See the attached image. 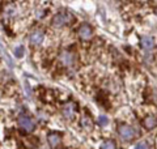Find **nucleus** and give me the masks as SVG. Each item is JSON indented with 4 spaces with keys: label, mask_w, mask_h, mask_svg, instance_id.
I'll return each mask as SVG.
<instances>
[{
    "label": "nucleus",
    "mask_w": 157,
    "mask_h": 149,
    "mask_svg": "<svg viewBox=\"0 0 157 149\" xmlns=\"http://www.w3.org/2000/svg\"><path fill=\"white\" fill-rule=\"evenodd\" d=\"M72 20H73V17L71 16L70 13L60 12V13H56L55 16H54L52 21H51V25L54 28H62V26H64V25L70 24Z\"/></svg>",
    "instance_id": "1"
},
{
    "label": "nucleus",
    "mask_w": 157,
    "mask_h": 149,
    "mask_svg": "<svg viewBox=\"0 0 157 149\" xmlns=\"http://www.w3.org/2000/svg\"><path fill=\"white\" fill-rule=\"evenodd\" d=\"M18 126L22 128V130H25L26 132H32L34 131V128H36V123L32 120V118H29L28 115H20L18 117Z\"/></svg>",
    "instance_id": "2"
},
{
    "label": "nucleus",
    "mask_w": 157,
    "mask_h": 149,
    "mask_svg": "<svg viewBox=\"0 0 157 149\" xmlns=\"http://www.w3.org/2000/svg\"><path fill=\"white\" fill-rule=\"evenodd\" d=\"M118 133L123 140H131V139L135 137V130L132 127L127 126V124H121L118 127Z\"/></svg>",
    "instance_id": "3"
},
{
    "label": "nucleus",
    "mask_w": 157,
    "mask_h": 149,
    "mask_svg": "<svg viewBox=\"0 0 157 149\" xmlns=\"http://www.w3.org/2000/svg\"><path fill=\"white\" fill-rule=\"evenodd\" d=\"M92 28H90V25H88V24H82L80 29H78V36H80L81 39H84V41H89V39L92 38Z\"/></svg>",
    "instance_id": "4"
},
{
    "label": "nucleus",
    "mask_w": 157,
    "mask_h": 149,
    "mask_svg": "<svg viewBox=\"0 0 157 149\" xmlns=\"http://www.w3.org/2000/svg\"><path fill=\"white\" fill-rule=\"evenodd\" d=\"M47 141H48V144H50V147H51L52 149H55V148L59 145V144H60L62 137H60V135H59V133L51 132V133H48V135H47Z\"/></svg>",
    "instance_id": "5"
},
{
    "label": "nucleus",
    "mask_w": 157,
    "mask_h": 149,
    "mask_svg": "<svg viewBox=\"0 0 157 149\" xmlns=\"http://www.w3.org/2000/svg\"><path fill=\"white\" fill-rule=\"evenodd\" d=\"M60 62L64 64V66H72L73 64V62H75V58H73V55H72V52H70V51H63L62 54H60Z\"/></svg>",
    "instance_id": "6"
},
{
    "label": "nucleus",
    "mask_w": 157,
    "mask_h": 149,
    "mask_svg": "<svg viewBox=\"0 0 157 149\" xmlns=\"http://www.w3.org/2000/svg\"><path fill=\"white\" fill-rule=\"evenodd\" d=\"M43 33L39 32V30H36L30 34V43L34 44V46H38V44H41L43 42Z\"/></svg>",
    "instance_id": "7"
},
{
    "label": "nucleus",
    "mask_w": 157,
    "mask_h": 149,
    "mask_svg": "<svg viewBox=\"0 0 157 149\" xmlns=\"http://www.w3.org/2000/svg\"><path fill=\"white\" fill-rule=\"evenodd\" d=\"M62 111H63V115H64L67 119H72L75 117V105H73L72 102H68L67 105H64Z\"/></svg>",
    "instance_id": "8"
},
{
    "label": "nucleus",
    "mask_w": 157,
    "mask_h": 149,
    "mask_svg": "<svg viewBox=\"0 0 157 149\" xmlns=\"http://www.w3.org/2000/svg\"><path fill=\"white\" fill-rule=\"evenodd\" d=\"M141 46L144 50H152L155 47V39L152 37H144L141 38Z\"/></svg>",
    "instance_id": "9"
},
{
    "label": "nucleus",
    "mask_w": 157,
    "mask_h": 149,
    "mask_svg": "<svg viewBox=\"0 0 157 149\" xmlns=\"http://www.w3.org/2000/svg\"><path fill=\"white\" fill-rule=\"evenodd\" d=\"M144 126L148 130H152V128H155L157 126V119L155 117H147L144 119Z\"/></svg>",
    "instance_id": "10"
},
{
    "label": "nucleus",
    "mask_w": 157,
    "mask_h": 149,
    "mask_svg": "<svg viewBox=\"0 0 157 149\" xmlns=\"http://www.w3.org/2000/svg\"><path fill=\"white\" fill-rule=\"evenodd\" d=\"M81 127L84 128L85 131H92V128H93V122H92V119L89 117H84L81 119Z\"/></svg>",
    "instance_id": "11"
},
{
    "label": "nucleus",
    "mask_w": 157,
    "mask_h": 149,
    "mask_svg": "<svg viewBox=\"0 0 157 149\" xmlns=\"http://www.w3.org/2000/svg\"><path fill=\"white\" fill-rule=\"evenodd\" d=\"M101 149H117V145H115V143L113 141V140H105L104 143L101 144Z\"/></svg>",
    "instance_id": "12"
},
{
    "label": "nucleus",
    "mask_w": 157,
    "mask_h": 149,
    "mask_svg": "<svg viewBox=\"0 0 157 149\" xmlns=\"http://www.w3.org/2000/svg\"><path fill=\"white\" fill-rule=\"evenodd\" d=\"M14 55H16V58H22L24 56V47L18 46L14 48Z\"/></svg>",
    "instance_id": "13"
},
{
    "label": "nucleus",
    "mask_w": 157,
    "mask_h": 149,
    "mask_svg": "<svg viewBox=\"0 0 157 149\" xmlns=\"http://www.w3.org/2000/svg\"><path fill=\"white\" fill-rule=\"evenodd\" d=\"M107 123H109V119H107L105 115H101V117H98V124H100V126L105 127Z\"/></svg>",
    "instance_id": "14"
},
{
    "label": "nucleus",
    "mask_w": 157,
    "mask_h": 149,
    "mask_svg": "<svg viewBox=\"0 0 157 149\" xmlns=\"http://www.w3.org/2000/svg\"><path fill=\"white\" fill-rule=\"evenodd\" d=\"M43 14H45V11H42V9H37L36 11V18H42L43 17Z\"/></svg>",
    "instance_id": "15"
},
{
    "label": "nucleus",
    "mask_w": 157,
    "mask_h": 149,
    "mask_svg": "<svg viewBox=\"0 0 157 149\" xmlns=\"http://www.w3.org/2000/svg\"><path fill=\"white\" fill-rule=\"evenodd\" d=\"M135 149H147V144L145 143H139L135 147Z\"/></svg>",
    "instance_id": "16"
}]
</instances>
